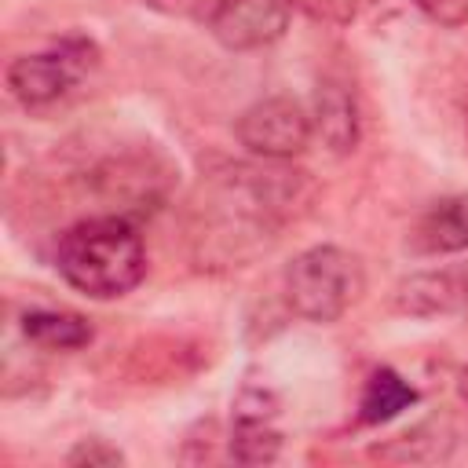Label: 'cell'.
I'll return each instance as SVG.
<instances>
[{
    "label": "cell",
    "mask_w": 468,
    "mask_h": 468,
    "mask_svg": "<svg viewBox=\"0 0 468 468\" xmlns=\"http://www.w3.org/2000/svg\"><path fill=\"white\" fill-rule=\"evenodd\" d=\"M208 186L212 230H205L201 238L223 245L227 260H245L249 252L241 245L267 249V241H274L285 223L300 219V212H307L314 197L307 172L263 157L260 165H227L208 179Z\"/></svg>",
    "instance_id": "obj_1"
},
{
    "label": "cell",
    "mask_w": 468,
    "mask_h": 468,
    "mask_svg": "<svg viewBox=\"0 0 468 468\" xmlns=\"http://www.w3.org/2000/svg\"><path fill=\"white\" fill-rule=\"evenodd\" d=\"M88 186L106 197V201H117V205H128V208H139V205H150L165 194L168 186V168L154 157H110L102 165H95L88 176Z\"/></svg>",
    "instance_id": "obj_9"
},
{
    "label": "cell",
    "mask_w": 468,
    "mask_h": 468,
    "mask_svg": "<svg viewBox=\"0 0 468 468\" xmlns=\"http://www.w3.org/2000/svg\"><path fill=\"white\" fill-rule=\"evenodd\" d=\"M278 395L267 388H241L230 402V435L227 450L238 464H271L282 457V431L278 420Z\"/></svg>",
    "instance_id": "obj_6"
},
{
    "label": "cell",
    "mask_w": 468,
    "mask_h": 468,
    "mask_svg": "<svg viewBox=\"0 0 468 468\" xmlns=\"http://www.w3.org/2000/svg\"><path fill=\"white\" fill-rule=\"evenodd\" d=\"M457 395H461V402L468 406V366H464L461 377H457Z\"/></svg>",
    "instance_id": "obj_20"
},
{
    "label": "cell",
    "mask_w": 468,
    "mask_h": 468,
    "mask_svg": "<svg viewBox=\"0 0 468 468\" xmlns=\"http://www.w3.org/2000/svg\"><path fill=\"white\" fill-rule=\"evenodd\" d=\"M66 464H77V468H117V464H124V453L106 439H80L66 453Z\"/></svg>",
    "instance_id": "obj_18"
},
{
    "label": "cell",
    "mask_w": 468,
    "mask_h": 468,
    "mask_svg": "<svg viewBox=\"0 0 468 468\" xmlns=\"http://www.w3.org/2000/svg\"><path fill=\"white\" fill-rule=\"evenodd\" d=\"M417 399L420 391L402 373H395L391 366H377L358 395V424H388L410 406H417Z\"/></svg>",
    "instance_id": "obj_15"
},
{
    "label": "cell",
    "mask_w": 468,
    "mask_h": 468,
    "mask_svg": "<svg viewBox=\"0 0 468 468\" xmlns=\"http://www.w3.org/2000/svg\"><path fill=\"white\" fill-rule=\"evenodd\" d=\"M453 446H457V428L450 424V417H428L399 431L395 439L373 442L369 457L384 464H442L453 457Z\"/></svg>",
    "instance_id": "obj_12"
},
{
    "label": "cell",
    "mask_w": 468,
    "mask_h": 468,
    "mask_svg": "<svg viewBox=\"0 0 468 468\" xmlns=\"http://www.w3.org/2000/svg\"><path fill=\"white\" fill-rule=\"evenodd\" d=\"M22 336L44 351H80L95 340V329L77 311H55V307H33L22 314Z\"/></svg>",
    "instance_id": "obj_14"
},
{
    "label": "cell",
    "mask_w": 468,
    "mask_h": 468,
    "mask_svg": "<svg viewBox=\"0 0 468 468\" xmlns=\"http://www.w3.org/2000/svg\"><path fill=\"white\" fill-rule=\"evenodd\" d=\"M406 249L413 256H453L468 252V190L431 201L410 227Z\"/></svg>",
    "instance_id": "obj_10"
},
{
    "label": "cell",
    "mask_w": 468,
    "mask_h": 468,
    "mask_svg": "<svg viewBox=\"0 0 468 468\" xmlns=\"http://www.w3.org/2000/svg\"><path fill=\"white\" fill-rule=\"evenodd\" d=\"M99 51L91 40L84 37H66L58 48L51 51H37V55H18L7 62V91L26 106V110H40L51 106L58 99H66L80 77L95 66Z\"/></svg>",
    "instance_id": "obj_4"
},
{
    "label": "cell",
    "mask_w": 468,
    "mask_h": 468,
    "mask_svg": "<svg viewBox=\"0 0 468 468\" xmlns=\"http://www.w3.org/2000/svg\"><path fill=\"white\" fill-rule=\"evenodd\" d=\"M413 7L442 29H461L468 22V0H413Z\"/></svg>",
    "instance_id": "obj_19"
},
{
    "label": "cell",
    "mask_w": 468,
    "mask_h": 468,
    "mask_svg": "<svg viewBox=\"0 0 468 468\" xmlns=\"http://www.w3.org/2000/svg\"><path fill=\"white\" fill-rule=\"evenodd\" d=\"M311 135H314L311 113L289 95H267L245 106L241 117L234 121V139L252 157H263V161L300 157L311 146Z\"/></svg>",
    "instance_id": "obj_5"
},
{
    "label": "cell",
    "mask_w": 468,
    "mask_h": 468,
    "mask_svg": "<svg viewBox=\"0 0 468 468\" xmlns=\"http://www.w3.org/2000/svg\"><path fill=\"white\" fill-rule=\"evenodd\" d=\"M282 289L296 318L329 325L355 307L366 289V271L362 260L340 245H311L289 260Z\"/></svg>",
    "instance_id": "obj_3"
},
{
    "label": "cell",
    "mask_w": 468,
    "mask_h": 468,
    "mask_svg": "<svg viewBox=\"0 0 468 468\" xmlns=\"http://www.w3.org/2000/svg\"><path fill=\"white\" fill-rule=\"evenodd\" d=\"M391 311L402 318H468V263L417 271L391 289Z\"/></svg>",
    "instance_id": "obj_7"
},
{
    "label": "cell",
    "mask_w": 468,
    "mask_h": 468,
    "mask_svg": "<svg viewBox=\"0 0 468 468\" xmlns=\"http://www.w3.org/2000/svg\"><path fill=\"white\" fill-rule=\"evenodd\" d=\"M311 124L314 135L333 150V154H351L362 139V117H358V99L355 88L336 77L325 73L314 88V106H311Z\"/></svg>",
    "instance_id": "obj_11"
},
{
    "label": "cell",
    "mask_w": 468,
    "mask_h": 468,
    "mask_svg": "<svg viewBox=\"0 0 468 468\" xmlns=\"http://www.w3.org/2000/svg\"><path fill=\"white\" fill-rule=\"evenodd\" d=\"M150 11L165 15V18H183V22H201L212 26V18L223 11L227 0H143Z\"/></svg>",
    "instance_id": "obj_17"
},
{
    "label": "cell",
    "mask_w": 468,
    "mask_h": 468,
    "mask_svg": "<svg viewBox=\"0 0 468 468\" xmlns=\"http://www.w3.org/2000/svg\"><path fill=\"white\" fill-rule=\"evenodd\" d=\"M55 271L62 282L91 300L128 296L146 278V245L139 227L121 216H88L58 234Z\"/></svg>",
    "instance_id": "obj_2"
},
{
    "label": "cell",
    "mask_w": 468,
    "mask_h": 468,
    "mask_svg": "<svg viewBox=\"0 0 468 468\" xmlns=\"http://www.w3.org/2000/svg\"><path fill=\"white\" fill-rule=\"evenodd\" d=\"M373 4V0H289V7H296L300 15H307L311 22L322 26H347L358 18V11Z\"/></svg>",
    "instance_id": "obj_16"
},
{
    "label": "cell",
    "mask_w": 468,
    "mask_h": 468,
    "mask_svg": "<svg viewBox=\"0 0 468 468\" xmlns=\"http://www.w3.org/2000/svg\"><path fill=\"white\" fill-rule=\"evenodd\" d=\"M289 11V0H227L208 29L227 51H260L285 37Z\"/></svg>",
    "instance_id": "obj_8"
},
{
    "label": "cell",
    "mask_w": 468,
    "mask_h": 468,
    "mask_svg": "<svg viewBox=\"0 0 468 468\" xmlns=\"http://www.w3.org/2000/svg\"><path fill=\"white\" fill-rule=\"evenodd\" d=\"M201 347L186 336H146L139 340L128 358H124V373L135 384H157V380H179L186 373H194L201 366Z\"/></svg>",
    "instance_id": "obj_13"
}]
</instances>
